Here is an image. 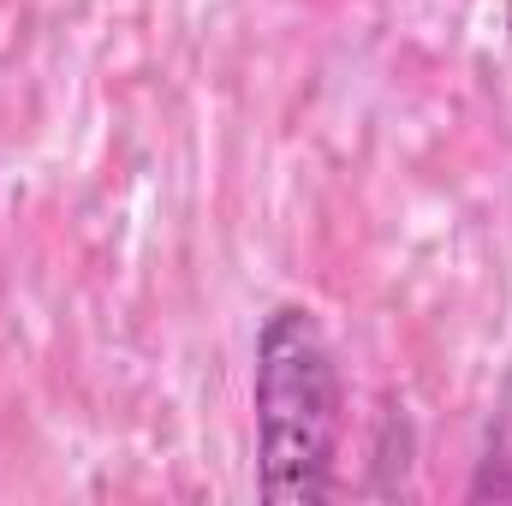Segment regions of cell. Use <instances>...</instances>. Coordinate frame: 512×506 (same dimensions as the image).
Listing matches in <instances>:
<instances>
[{"mask_svg":"<svg viewBox=\"0 0 512 506\" xmlns=\"http://www.w3.org/2000/svg\"><path fill=\"white\" fill-rule=\"evenodd\" d=\"M256 495L316 506L334 495L340 453V364L304 304H280L256 334Z\"/></svg>","mask_w":512,"mask_h":506,"instance_id":"1","label":"cell"},{"mask_svg":"<svg viewBox=\"0 0 512 506\" xmlns=\"http://www.w3.org/2000/svg\"><path fill=\"white\" fill-rule=\"evenodd\" d=\"M507 36H512V0H507Z\"/></svg>","mask_w":512,"mask_h":506,"instance_id":"2","label":"cell"}]
</instances>
